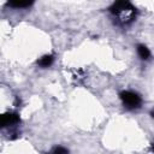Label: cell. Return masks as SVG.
Listing matches in <instances>:
<instances>
[{"label":"cell","mask_w":154,"mask_h":154,"mask_svg":"<svg viewBox=\"0 0 154 154\" xmlns=\"http://www.w3.org/2000/svg\"><path fill=\"white\" fill-rule=\"evenodd\" d=\"M109 12L113 16H119L123 24L131 23L136 17V8L128 1H117L109 7Z\"/></svg>","instance_id":"6da1fadb"},{"label":"cell","mask_w":154,"mask_h":154,"mask_svg":"<svg viewBox=\"0 0 154 154\" xmlns=\"http://www.w3.org/2000/svg\"><path fill=\"white\" fill-rule=\"evenodd\" d=\"M120 100L123 101L124 107H126L128 109H135L138 108L142 103V99L137 93L130 91V90H124L119 94Z\"/></svg>","instance_id":"7a4b0ae2"},{"label":"cell","mask_w":154,"mask_h":154,"mask_svg":"<svg viewBox=\"0 0 154 154\" xmlns=\"http://www.w3.org/2000/svg\"><path fill=\"white\" fill-rule=\"evenodd\" d=\"M19 123V116L17 113L13 112H7L4 113L0 118V126L1 128H6V126H11V125H16Z\"/></svg>","instance_id":"3957f363"},{"label":"cell","mask_w":154,"mask_h":154,"mask_svg":"<svg viewBox=\"0 0 154 154\" xmlns=\"http://www.w3.org/2000/svg\"><path fill=\"white\" fill-rule=\"evenodd\" d=\"M53 60H54L53 55L46 54V55H43L42 58H40V59L37 60V65H38V66H42V67H48L49 65H52Z\"/></svg>","instance_id":"277c9868"},{"label":"cell","mask_w":154,"mask_h":154,"mask_svg":"<svg viewBox=\"0 0 154 154\" xmlns=\"http://www.w3.org/2000/svg\"><path fill=\"white\" fill-rule=\"evenodd\" d=\"M137 53H138L140 58L143 59V60H147V59L149 58V55H150L149 49H148L144 45H138V46H137Z\"/></svg>","instance_id":"5b68a950"},{"label":"cell","mask_w":154,"mask_h":154,"mask_svg":"<svg viewBox=\"0 0 154 154\" xmlns=\"http://www.w3.org/2000/svg\"><path fill=\"white\" fill-rule=\"evenodd\" d=\"M34 4V1H10L8 6L11 7H16V8H24V7H29Z\"/></svg>","instance_id":"8992f818"},{"label":"cell","mask_w":154,"mask_h":154,"mask_svg":"<svg viewBox=\"0 0 154 154\" xmlns=\"http://www.w3.org/2000/svg\"><path fill=\"white\" fill-rule=\"evenodd\" d=\"M52 154H69V152H67V149H66V148L58 146V147H54V148H53Z\"/></svg>","instance_id":"52a82bcc"},{"label":"cell","mask_w":154,"mask_h":154,"mask_svg":"<svg viewBox=\"0 0 154 154\" xmlns=\"http://www.w3.org/2000/svg\"><path fill=\"white\" fill-rule=\"evenodd\" d=\"M152 149H153V152H154V143L152 144Z\"/></svg>","instance_id":"ba28073f"}]
</instances>
